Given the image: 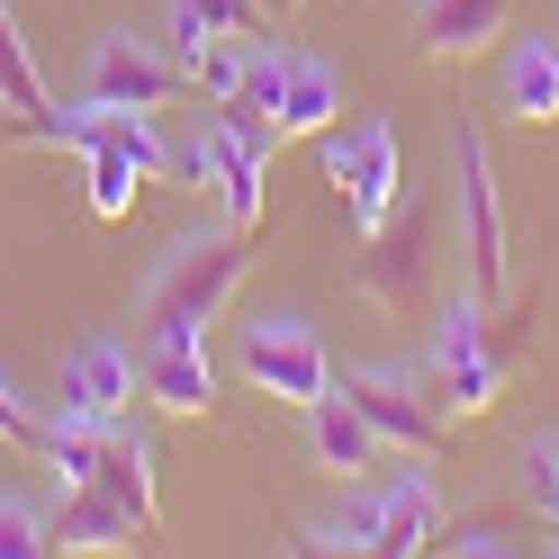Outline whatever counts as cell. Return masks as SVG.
<instances>
[{"mask_svg":"<svg viewBox=\"0 0 559 559\" xmlns=\"http://www.w3.org/2000/svg\"><path fill=\"white\" fill-rule=\"evenodd\" d=\"M533 353V307H514V317H487V298L461 289L433 317V343H425V397L461 425V415H487L506 397V379L523 370Z\"/></svg>","mask_w":559,"mask_h":559,"instance_id":"cell-1","label":"cell"},{"mask_svg":"<svg viewBox=\"0 0 559 559\" xmlns=\"http://www.w3.org/2000/svg\"><path fill=\"white\" fill-rule=\"evenodd\" d=\"M243 271H253V235H235V226H217V235H181V243L154 262V280H145V325L199 343L207 325L226 317V298L243 289Z\"/></svg>","mask_w":559,"mask_h":559,"instance_id":"cell-2","label":"cell"},{"mask_svg":"<svg viewBox=\"0 0 559 559\" xmlns=\"http://www.w3.org/2000/svg\"><path fill=\"white\" fill-rule=\"evenodd\" d=\"M317 154H325V181H334V199H343V217H353V235L370 243L379 226L397 217V190H406V171H397V127H389V118L325 127Z\"/></svg>","mask_w":559,"mask_h":559,"instance_id":"cell-3","label":"cell"},{"mask_svg":"<svg viewBox=\"0 0 559 559\" xmlns=\"http://www.w3.org/2000/svg\"><path fill=\"white\" fill-rule=\"evenodd\" d=\"M243 379H253L262 397H280V406H317V397H334V361H325V343H317V325L307 317H262V325H243Z\"/></svg>","mask_w":559,"mask_h":559,"instance_id":"cell-4","label":"cell"},{"mask_svg":"<svg viewBox=\"0 0 559 559\" xmlns=\"http://www.w3.org/2000/svg\"><path fill=\"white\" fill-rule=\"evenodd\" d=\"M343 397L370 415V433L389 442V451L451 461V415L425 397V379H406V370H343Z\"/></svg>","mask_w":559,"mask_h":559,"instance_id":"cell-5","label":"cell"},{"mask_svg":"<svg viewBox=\"0 0 559 559\" xmlns=\"http://www.w3.org/2000/svg\"><path fill=\"white\" fill-rule=\"evenodd\" d=\"M451 171H461V226H469V289L497 307L506 298V199H497V171H487V145L469 118L451 127Z\"/></svg>","mask_w":559,"mask_h":559,"instance_id":"cell-6","label":"cell"},{"mask_svg":"<svg viewBox=\"0 0 559 559\" xmlns=\"http://www.w3.org/2000/svg\"><path fill=\"white\" fill-rule=\"evenodd\" d=\"M190 91L181 55H163L154 37H127V27H109V37L91 46V99H109V109H171V99Z\"/></svg>","mask_w":559,"mask_h":559,"instance_id":"cell-7","label":"cell"},{"mask_svg":"<svg viewBox=\"0 0 559 559\" xmlns=\"http://www.w3.org/2000/svg\"><path fill=\"white\" fill-rule=\"evenodd\" d=\"M145 389V361L127 353V343L91 334L73 343V361H63V406L55 415H82V425H109V415H127V397Z\"/></svg>","mask_w":559,"mask_h":559,"instance_id":"cell-8","label":"cell"},{"mask_svg":"<svg viewBox=\"0 0 559 559\" xmlns=\"http://www.w3.org/2000/svg\"><path fill=\"white\" fill-rule=\"evenodd\" d=\"M46 542H55V550H82V559H109V550H135V542H145V523H135L109 487L82 478V487H63V497H55Z\"/></svg>","mask_w":559,"mask_h":559,"instance_id":"cell-9","label":"cell"},{"mask_svg":"<svg viewBox=\"0 0 559 559\" xmlns=\"http://www.w3.org/2000/svg\"><path fill=\"white\" fill-rule=\"evenodd\" d=\"M91 487H109V497L145 523H163V487H154V442H145V425H135V415H109V425H99V469H91Z\"/></svg>","mask_w":559,"mask_h":559,"instance_id":"cell-10","label":"cell"},{"mask_svg":"<svg viewBox=\"0 0 559 559\" xmlns=\"http://www.w3.org/2000/svg\"><path fill=\"white\" fill-rule=\"evenodd\" d=\"M207 190L226 199V226L235 235H253L271 217V154L243 145L235 127H207Z\"/></svg>","mask_w":559,"mask_h":559,"instance_id":"cell-11","label":"cell"},{"mask_svg":"<svg viewBox=\"0 0 559 559\" xmlns=\"http://www.w3.org/2000/svg\"><path fill=\"white\" fill-rule=\"evenodd\" d=\"M514 0H415V55H487V37H506Z\"/></svg>","mask_w":559,"mask_h":559,"instance_id":"cell-12","label":"cell"},{"mask_svg":"<svg viewBox=\"0 0 559 559\" xmlns=\"http://www.w3.org/2000/svg\"><path fill=\"white\" fill-rule=\"evenodd\" d=\"M370 514V550H389V559H415V550H433L442 542V497H433V478H397Z\"/></svg>","mask_w":559,"mask_h":559,"instance_id":"cell-13","label":"cell"},{"mask_svg":"<svg viewBox=\"0 0 559 559\" xmlns=\"http://www.w3.org/2000/svg\"><path fill=\"white\" fill-rule=\"evenodd\" d=\"M145 397H154L163 415H207V397H217L207 343H190V334H154V353H145Z\"/></svg>","mask_w":559,"mask_h":559,"instance_id":"cell-14","label":"cell"},{"mask_svg":"<svg viewBox=\"0 0 559 559\" xmlns=\"http://www.w3.org/2000/svg\"><path fill=\"white\" fill-rule=\"evenodd\" d=\"M497 91H506V109L523 127H559V27H550V37H514L506 46Z\"/></svg>","mask_w":559,"mask_h":559,"instance_id":"cell-15","label":"cell"},{"mask_svg":"<svg viewBox=\"0 0 559 559\" xmlns=\"http://www.w3.org/2000/svg\"><path fill=\"white\" fill-rule=\"evenodd\" d=\"M361 289L379 298V307H397V317H406V307H415V289H425V217H415V226H379L370 235V262H361Z\"/></svg>","mask_w":559,"mask_h":559,"instance_id":"cell-16","label":"cell"},{"mask_svg":"<svg viewBox=\"0 0 559 559\" xmlns=\"http://www.w3.org/2000/svg\"><path fill=\"white\" fill-rule=\"evenodd\" d=\"M307 442H317V461H325L334 478H361L379 451H389V442L370 433V415H361L353 397H317V406H307Z\"/></svg>","mask_w":559,"mask_h":559,"instance_id":"cell-17","label":"cell"},{"mask_svg":"<svg viewBox=\"0 0 559 559\" xmlns=\"http://www.w3.org/2000/svg\"><path fill=\"white\" fill-rule=\"evenodd\" d=\"M343 109V82L325 55H289V82H280V135H325Z\"/></svg>","mask_w":559,"mask_h":559,"instance_id":"cell-18","label":"cell"},{"mask_svg":"<svg viewBox=\"0 0 559 559\" xmlns=\"http://www.w3.org/2000/svg\"><path fill=\"white\" fill-rule=\"evenodd\" d=\"M0 109H10V118L55 109V99H46V73H37V55H27V37H19V10H10V0H0Z\"/></svg>","mask_w":559,"mask_h":559,"instance_id":"cell-19","label":"cell"},{"mask_svg":"<svg viewBox=\"0 0 559 559\" xmlns=\"http://www.w3.org/2000/svg\"><path fill=\"white\" fill-rule=\"evenodd\" d=\"M523 497L542 506V523L559 533V433H542L533 451H523Z\"/></svg>","mask_w":559,"mask_h":559,"instance_id":"cell-20","label":"cell"},{"mask_svg":"<svg viewBox=\"0 0 559 559\" xmlns=\"http://www.w3.org/2000/svg\"><path fill=\"white\" fill-rule=\"evenodd\" d=\"M37 550H55L46 542V514L27 497H0V559H37Z\"/></svg>","mask_w":559,"mask_h":559,"instance_id":"cell-21","label":"cell"},{"mask_svg":"<svg viewBox=\"0 0 559 559\" xmlns=\"http://www.w3.org/2000/svg\"><path fill=\"white\" fill-rule=\"evenodd\" d=\"M433 550H451V559H506V550H514V542H506V533H497V523H461V533H442V542H433Z\"/></svg>","mask_w":559,"mask_h":559,"instance_id":"cell-22","label":"cell"},{"mask_svg":"<svg viewBox=\"0 0 559 559\" xmlns=\"http://www.w3.org/2000/svg\"><path fill=\"white\" fill-rule=\"evenodd\" d=\"M37 433H46V425L19 406V389H10V379H0V442H27V451H37Z\"/></svg>","mask_w":559,"mask_h":559,"instance_id":"cell-23","label":"cell"},{"mask_svg":"<svg viewBox=\"0 0 559 559\" xmlns=\"http://www.w3.org/2000/svg\"><path fill=\"white\" fill-rule=\"evenodd\" d=\"M253 10H262V19H289V10H298V0H253Z\"/></svg>","mask_w":559,"mask_h":559,"instance_id":"cell-24","label":"cell"}]
</instances>
